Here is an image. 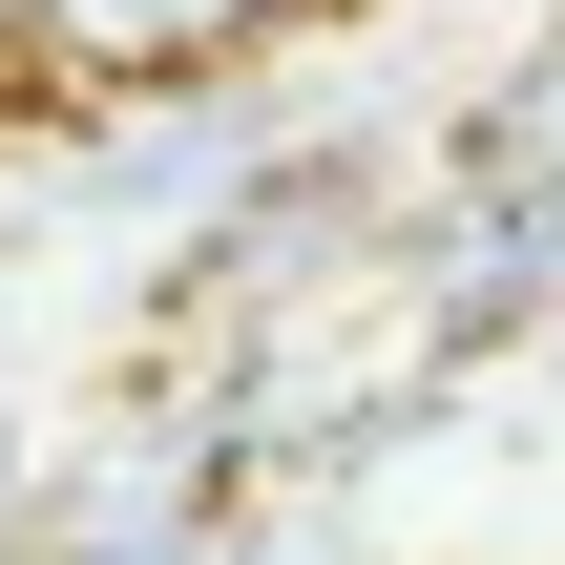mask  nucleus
<instances>
[{
  "label": "nucleus",
  "mask_w": 565,
  "mask_h": 565,
  "mask_svg": "<svg viewBox=\"0 0 565 565\" xmlns=\"http://www.w3.org/2000/svg\"><path fill=\"white\" fill-rule=\"evenodd\" d=\"M273 21H294V0H21V63L126 105V84H210V63L273 42Z\"/></svg>",
  "instance_id": "f257e3e1"
},
{
  "label": "nucleus",
  "mask_w": 565,
  "mask_h": 565,
  "mask_svg": "<svg viewBox=\"0 0 565 565\" xmlns=\"http://www.w3.org/2000/svg\"><path fill=\"white\" fill-rule=\"evenodd\" d=\"M0 63H21V0H0Z\"/></svg>",
  "instance_id": "f03ea898"
}]
</instances>
